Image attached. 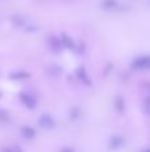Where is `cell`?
<instances>
[{
	"label": "cell",
	"instance_id": "1",
	"mask_svg": "<svg viewBox=\"0 0 150 152\" xmlns=\"http://www.w3.org/2000/svg\"><path fill=\"white\" fill-rule=\"evenodd\" d=\"M132 67L136 69H150V55L138 56L132 61Z\"/></svg>",
	"mask_w": 150,
	"mask_h": 152
},
{
	"label": "cell",
	"instance_id": "2",
	"mask_svg": "<svg viewBox=\"0 0 150 152\" xmlns=\"http://www.w3.org/2000/svg\"><path fill=\"white\" fill-rule=\"evenodd\" d=\"M37 123H39V126L41 127L43 129H47V131L53 129L55 128V124H56L55 120H53V118L50 115H48V113H44V115L40 116Z\"/></svg>",
	"mask_w": 150,
	"mask_h": 152
},
{
	"label": "cell",
	"instance_id": "3",
	"mask_svg": "<svg viewBox=\"0 0 150 152\" xmlns=\"http://www.w3.org/2000/svg\"><path fill=\"white\" fill-rule=\"evenodd\" d=\"M19 99H20V102L23 103L27 108H29V110L36 107V99H35V96L32 94H29V92H20V94H19Z\"/></svg>",
	"mask_w": 150,
	"mask_h": 152
},
{
	"label": "cell",
	"instance_id": "4",
	"mask_svg": "<svg viewBox=\"0 0 150 152\" xmlns=\"http://www.w3.org/2000/svg\"><path fill=\"white\" fill-rule=\"evenodd\" d=\"M48 44H49V48L53 51V52H61L63 50V43H61V39L60 37H56V36H50L48 39Z\"/></svg>",
	"mask_w": 150,
	"mask_h": 152
},
{
	"label": "cell",
	"instance_id": "5",
	"mask_svg": "<svg viewBox=\"0 0 150 152\" xmlns=\"http://www.w3.org/2000/svg\"><path fill=\"white\" fill-rule=\"evenodd\" d=\"M60 39H61V43H63V47H64V48H66V50H71V51H74V50H76V44H74V40L72 39L69 35L61 34Z\"/></svg>",
	"mask_w": 150,
	"mask_h": 152
},
{
	"label": "cell",
	"instance_id": "6",
	"mask_svg": "<svg viewBox=\"0 0 150 152\" xmlns=\"http://www.w3.org/2000/svg\"><path fill=\"white\" fill-rule=\"evenodd\" d=\"M76 76L84 84H87V86H90V79H89V76H88V74H87V69H85V67H79V68L76 69Z\"/></svg>",
	"mask_w": 150,
	"mask_h": 152
},
{
	"label": "cell",
	"instance_id": "7",
	"mask_svg": "<svg viewBox=\"0 0 150 152\" xmlns=\"http://www.w3.org/2000/svg\"><path fill=\"white\" fill-rule=\"evenodd\" d=\"M114 108H116L117 112L124 113L125 108H126V104H125V99L121 96V95H117L116 99H114Z\"/></svg>",
	"mask_w": 150,
	"mask_h": 152
},
{
	"label": "cell",
	"instance_id": "8",
	"mask_svg": "<svg viewBox=\"0 0 150 152\" xmlns=\"http://www.w3.org/2000/svg\"><path fill=\"white\" fill-rule=\"evenodd\" d=\"M20 132H21V135L24 136V139H27V140H31V139H33V137L36 136V131H35L32 127H29V126L21 127Z\"/></svg>",
	"mask_w": 150,
	"mask_h": 152
},
{
	"label": "cell",
	"instance_id": "9",
	"mask_svg": "<svg viewBox=\"0 0 150 152\" xmlns=\"http://www.w3.org/2000/svg\"><path fill=\"white\" fill-rule=\"evenodd\" d=\"M122 144H124V139H122L121 136H118V135H114V136L110 137L109 145H110L112 150H117V148H120Z\"/></svg>",
	"mask_w": 150,
	"mask_h": 152
},
{
	"label": "cell",
	"instance_id": "10",
	"mask_svg": "<svg viewBox=\"0 0 150 152\" xmlns=\"http://www.w3.org/2000/svg\"><path fill=\"white\" fill-rule=\"evenodd\" d=\"M29 76L31 75L27 71H15L9 74V79H12V80H24V79H28Z\"/></svg>",
	"mask_w": 150,
	"mask_h": 152
},
{
	"label": "cell",
	"instance_id": "11",
	"mask_svg": "<svg viewBox=\"0 0 150 152\" xmlns=\"http://www.w3.org/2000/svg\"><path fill=\"white\" fill-rule=\"evenodd\" d=\"M101 5L104 10H114L117 7V1L116 0H102Z\"/></svg>",
	"mask_w": 150,
	"mask_h": 152
},
{
	"label": "cell",
	"instance_id": "12",
	"mask_svg": "<svg viewBox=\"0 0 150 152\" xmlns=\"http://www.w3.org/2000/svg\"><path fill=\"white\" fill-rule=\"evenodd\" d=\"M12 21L16 27H24L25 26V20H24L23 16H13L12 18Z\"/></svg>",
	"mask_w": 150,
	"mask_h": 152
},
{
	"label": "cell",
	"instance_id": "13",
	"mask_svg": "<svg viewBox=\"0 0 150 152\" xmlns=\"http://www.w3.org/2000/svg\"><path fill=\"white\" fill-rule=\"evenodd\" d=\"M142 111L145 112V115L150 116V96L146 97V99L144 100V103H142Z\"/></svg>",
	"mask_w": 150,
	"mask_h": 152
},
{
	"label": "cell",
	"instance_id": "14",
	"mask_svg": "<svg viewBox=\"0 0 150 152\" xmlns=\"http://www.w3.org/2000/svg\"><path fill=\"white\" fill-rule=\"evenodd\" d=\"M79 116H80V108L79 107H73L71 110V119L72 120H76Z\"/></svg>",
	"mask_w": 150,
	"mask_h": 152
},
{
	"label": "cell",
	"instance_id": "15",
	"mask_svg": "<svg viewBox=\"0 0 150 152\" xmlns=\"http://www.w3.org/2000/svg\"><path fill=\"white\" fill-rule=\"evenodd\" d=\"M50 74L52 75H55V76H60V74H61V68L60 67H57V66H53L52 68H50Z\"/></svg>",
	"mask_w": 150,
	"mask_h": 152
},
{
	"label": "cell",
	"instance_id": "16",
	"mask_svg": "<svg viewBox=\"0 0 150 152\" xmlns=\"http://www.w3.org/2000/svg\"><path fill=\"white\" fill-rule=\"evenodd\" d=\"M60 152H74L73 148H69V147H65V148H63Z\"/></svg>",
	"mask_w": 150,
	"mask_h": 152
},
{
	"label": "cell",
	"instance_id": "17",
	"mask_svg": "<svg viewBox=\"0 0 150 152\" xmlns=\"http://www.w3.org/2000/svg\"><path fill=\"white\" fill-rule=\"evenodd\" d=\"M13 151H15V152H23L19 147H15V148H13Z\"/></svg>",
	"mask_w": 150,
	"mask_h": 152
},
{
	"label": "cell",
	"instance_id": "18",
	"mask_svg": "<svg viewBox=\"0 0 150 152\" xmlns=\"http://www.w3.org/2000/svg\"><path fill=\"white\" fill-rule=\"evenodd\" d=\"M0 97H1V92H0Z\"/></svg>",
	"mask_w": 150,
	"mask_h": 152
}]
</instances>
